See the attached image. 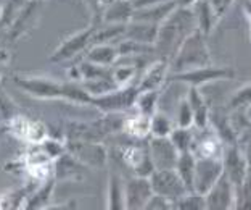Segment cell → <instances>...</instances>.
<instances>
[{
  "instance_id": "cell-26",
  "label": "cell",
  "mask_w": 251,
  "mask_h": 210,
  "mask_svg": "<svg viewBox=\"0 0 251 210\" xmlns=\"http://www.w3.org/2000/svg\"><path fill=\"white\" fill-rule=\"evenodd\" d=\"M106 207L113 210L124 209V180L118 173L110 175L108 181V199Z\"/></svg>"
},
{
  "instance_id": "cell-32",
  "label": "cell",
  "mask_w": 251,
  "mask_h": 210,
  "mask_svg": "<svg viewBox=\"0 0 251 210\" xmlns=\"http://www.w3.org/2000/svg\"><path fill=\"white\" fill-rule=\"evenodd\" d=\"M47 126L45 123L39 121V120H31L29 121V126H27V133H26V138L25 141L29 144H41L47 139Z\"/></svg>"
},
{
  "instance_id": "cell-1",
  "label": "cell",
  "mask_w": 251,
  "mask_h": 210,
  "mask_svg": "<svg viewBox=\"0 0 251 210\" xmlns=\"http://www.w3.org/2000/svg\"><path fill=\"white\" fill-rule=\"evenodd\" d=\"M13 83L23 92L42 100H68L73 104L90 105L92 95L77 81L58 83L47 76H13Z\"/></svg>"
},
{
  "instance_id": "cell-12",
  "label": "cell",
  "mask_w": 251,
  "mask_h": 210,
  "mask_svg": "<svg viewBox=\"0 0 251 210\" xmlns=\"http://www.w3.org/2000/svg\"><path fill=\"white\" fill-rule=\"evenodd\" d=\"M153 189L150 180L145 177H135L124 180V209L140 210L145 209V204L151 197Z\"/></svg>"
},
{
  "instance_id": "cell-18",
  "label": "cell",
  "mask_w": 251,
  "mask_h": 210,
  "mask_svg": "<svg viewBox=\"0 0 251 210\" xmlns=\"http://www.w3.org/2000/svg\"><path fill=\"white\" fill-rule=\"evenodd\" d=\"M177 7L176 0H168V2L150 5V7H142V8H134L132 20H140V21H148L153 25H161V23L173 13L174 8Z\"/></svg>"
},
{
  "instance_id": "cell-19",
  "label": "cell",
  "mask_w": 251,
  "mask_h": 210,
  "mask_svg": "<svg viewBox=\"0 0 251 210\" xmlns=\"http://www.w3.org/2000/svg\"><path fill=\"white\" fill-rule=\"evenodd\" d=\"M84 59L92 61L95 65L111 68L119 59V54H118L116 44H108V42L90 44L87 50L84 52Z\"/></svg>"
},
{
  "instance_id": "cell-29",
  "label": "cell",
  "mask_w": 251,
  "mask_h": 210,
  "mask_svg": "<svg viewBox=\"0 0 251 210\" xmlns=\"http://www.w3.org/2000/svg\"><path fill=\"white\" fill-rule=\"evenodd\" d=\"M171 143L177 149V152H192V144H193V126L192 128H180L176 126L173 133L169 134Z\"/></svg>"
},
{
  "instance_id": "cell-16",
  "label": "cell",
  "mask_w": 251,
  "mask_h": 210,
  "mask_svg": "<svg viewBox=\"0 0 251 210\" xmlns=\"http://www.w3.org/2000/svg\"><path fill=\"white\" fill-rule=\"evenodd\" d=\"M132 0H108L101 10V23L108 25H126L132 20ZM100 23V25H101Z\"/></svg>"
},
{
  "instance_id": "cell-33",
  "label": "cell",
  "mask_w": 251,
  "mask_h": 210,
  "mask_svg": "<svg viewBox=\"0 0 251 210\" xmlns=\"http://www.w3.org/2000/svg\"><path fill=\"white\" fill-rule=\"evenodd\" d=\"M145 209L147 210H171V209H174V204H173V201L166 199V197L153 192L151 197L145 204Z\"/></svg>"
},
{
  "instance_id": "cell-6",
  "label": "cell",
  "mask_w": 251,
  "mask_h": 210,
  "mask_svg": "<svg viewBox=\"0 0 251 210\" xmlns=\"http://www.w3.org/2000/svg\"><path fill=\"white\" fill-rule=\"evenodd\" d=\"M150 184L155 194H159L166 199L173 201V204L185 194L187 188L184 181L180 180L179 173L176 172V168H163V170H155L150 175Z\"/></svg>"
},
{
  "instance_id": "cell-3",
  "label": "cell",
  "mask_w": 251,
  "mask_h": 210,
  "mask_svg": "<svg viewBox=\"0 0 251 210\" xmlns=\"http://www.w3.org/2000/svg\"><path fill=\"white\" fill-rule=\"evenodd\" d=\"M206 39L208 37L198 30H193L188 34L179 45L177 52L169 60V73L190 71L213 65V57Z\"/></svg>"
},
{
  "instance_id": "cell-11",
  "label": "cell",
  "mask_w": 251,
  "mask_h": 210,
  "mask_svg": "<svg viewBox=\"0 0 251 210\" xmlns=\"http://www.w3.org/2000/svg\"><path fill=\"white\" fill-rule=\"evenodd\" d=\"M68 152L77 158L82 165L87 167H99L101 168L108 160L106 149L97 141H74V143H66Z\"/></svg>"
},
{
  "instance_id": "cell-8",
  "label": "cell",
  "mask_w": 251,
  "mask_h": 210,
  "mask_svg": "<svg viewBox=\"0 0 251 210\" xmlns=\"http://www.w3.org/2000/svg\"><path fill=\"white\" fill-rule=\"evenodd\" d=\"M92 32H94V25H90L87 28H84V30L68 36L65 41L55 49V52L52 54V57H50V61H53V63H61V61L74 60L76 57L84 54L90 45Z\"/></svg>"
},
{
  "instance_id": "cell-24",
  "label": "cell",
  "mask_w": 251,
  "mask_h": 210,
  "mask_svg": "<svg viewBox=\"0 0 251 210\" xmlns=\"http://www.w3.org/2000/svg\"><path fill=\"white\" fill-rule=\"evenodd\" d=\"M195 162L197 157L193 152H180L177 163H176V172L179 173L180 180L184 181L187 191H193V175H195Z\"/></svg>"
},
{
  "instance_id": "cell-5",
  "label": "cell",
  "mask_w": 251,
  "mask_h": 210,
  "mask_svg": "<svg viewBox=\"0 0 251 210\" xmlns=\"http://www.w3.org/2000/svg\"><path fill=\"white\" fill-rule=\"evenodd\" d=\"M137 94H139V88L137 83H132L127 86H119L103 95L92 97L90 105L103 113H123L134 107Z\"/></svg>"
},
{
  "instance_id": "cell-25",
  "label": "cell",
  "mask_w": 251,
  "mask_h": 210,
  "mask_svg": "<svg viewBox=\"0 0 251 210\" xmlns=\"http://www.w3.org/2000/svg\"><path fill=\"white\" fill-rule=\"evenodd\" d=\"M53 186H55L53 177H50L49 180L42 181L41 186H39V188L34 191L29 197H27L23 207H25V209H42V207H47L50 197H52Z\"/></svg>"
},
{
  "instance_id": "cell-15",
  "label": "cell",
  "mask_w": 251,
  "mask_h": 210,
  "mask_svg": "<svg viewBox=\"0 0 251 210\" xmlns=\"http://www.w3.org/2000/svg\"><path fill=\"white\" fill-rule=\"evenodd\" d=\"M148 150H150L151 162L155 165V170H163V168H174L177 163L179 152L171 143L169 136L168 138H148Z\"/></svg>"
},
{
  "instance_id": "cell-38",
  "label": "cell",
  "mask_w": 251,
  "mask_h": 210,
  "mask_svg": "<svg viewBox=\"0 0 251 210\" xmlns=\"http://www.w3.org/2000/svg\"><path fill=\"white\" fill-rule=\"evenodd\" d=\"M195 2H197V0H176L177 7H192Z\"/></svg>"
},
{
  "instance_id": "cell-23",
  "label": "cell",
  "mask_w": 251,
  "mask_h": 210,
  "mask_svg": "<svg viewBox=\"0 0 251 210\" xmlns=\"http://www.w3.org/2000/svg\"><path fill=\"white\" fill-rule=\"evenodd\" d=\"M159 99H161V89L139 90L132 109L140 115L151 117L159 109Z\"/></svg>"
},
{
  "instance_id": "cell-10",
  "label": "cell",
  "mask_w": 251,
  "mask_h": 210,
  "mask_svg": "<svg viewBox=\"0 0 251 210\" xmlns=\"http://www.w3.org/2000/svg\"><path fill=\"white\" fill-rule=\"evenodd\" d=\"M235 199H237V188L224 173H222L221 178L213 184V188L204 194L206 210L235 209Z\"/></svg>"
},
{
  "instance_id": "cell-2",
  "label": "cell",
  "mask_w": 251,
  "mask_h": 210,
  "mask_svg": "<svg viewBox=\"0 0 251 210\" xmlns=\"http://www.w3.org/2000/svg\"><path fill=\"white\" fill-rule=\"evenodd\" d=\"M197 30V21L190 7H176L161 25L158 26L155 41V55L159 59L171 60L177 52L182 41Z\"/></svg>"
},
{
  "instance_id": "cell-27",
  "label": "cell",
  "mask_w": 251,
  "mask_h": 210,
  "mask_svg": "<svg viewBox=\"0 0 251 210\" xmlns=\"http://www.w3.org/2000/svg\"><path fill=\"white\" fill-rule=\"evenodd\" d=\"M174 128L176 123L173 118L159 109L150 117V136L153 138H168Z\"/></svg>"
},
{
  "instance_id": "cell-34",
  "label": "cell",
  "mask_w": 251,
  "mask_h": 210,
  "mask_svg": "<svg viewBox=\"0 0 251 210\" xmlns=\"http://www.w3.org/2000/svg\"><path fill=\"white\" fill-rule=\"evenodd\" d=\"M208 3L211 5V8H213L216 16L221 20V18H224L227 11L230 10L233 0H208Z\"/></svg>"
},
{
  "instance_id": "cell-35",
  "label": "cell",
  "mask_w": 251,
  "mask_h": 210,
  "mask_svg": "<svg viewBox=\"0 0 251 210\" xmlns=\"http://www.w3.org/2000/svg\"><path fill=\"white\" fill-rule=\"evenodd\" d=\"M237 144L240 146L242 154L245 157V162H247L248 168H251V138L245 139V141H240V143H237Z\"/></svg>"
},
{
  "instance_id": "cell-20",
  "label": "cell",
  "mask_w": 251,
  "mask_h": 210,
  "mask_svg": "<svg viewBox=\"0 0 251 210\" xmlns=\"http://www.w3.org/2000/svg\"><path fill=\"white\" fill-rule=\"evenodd\" d=\"M192 11H193V16H195V21H197V30L201 31L204 36H209L213 30L218 25L219 18L216 16V13L211 8V5L208 3V0H197L195 3L192 5Z\"/></svg>"
},
{
  "instance_id": "cell-36",
  "label": "cell",
  "mask_w": 251,
  "mask_h": 210,
  "mask_svg": "<svg viewBox=\"0 0 251 210\" xmlns=\"http://www.w3.org/2000/svg\"><path fill=\"white\" fill-rule=\"evenodd\" d=\"M168 2V0H132L134 8H142V7H150V5H156V3H163Z\"/></svg>"
},
{
  "instance_id": "cell-22",
  "label": "cell",
  "mask_w": 251,
  "mask_h": 210,
  "mask_svg": "<svg viewBox=\"0 0 251 210\" xmlns=\"http://www.w3.org/2000/svg\"><path fill=\"white\" fill-rule=\"evenodd\" d=\"M55 162V173H56V180H77L82 177V168L84 167L77 158H74L70 152L63 154L58 157Z\"/></svg>"
},
{
  "instance_id": "cell-31",
  "label": "cell",
  "mask_w": 251,
  "mask_h": 210,
  "mask_svg": "<svg viewBox=\"0 0 251 210\" xmlns=\"http://www.w3.org/2000/svg\"><path fill=\"white\" fill-rule=\"evenodd\" d=\"M176 126L180 128H192L193 126V109L187 97H182L177 104V110H176Z\"/></svg>"
},
{
  "instance_id": "cell-17",
  "label": "cell",
  "mask_w": 251,
  "mask_h": 210,
  "mask_svg": "<svg viewBox=\"0 0 251 210\" xmlns=\"http://www.w3.org/2000/svg\"><path fill=\"white\" fill-rule=\"evenodd\" d=\"M156 36H158V25H153V23L148 21H140V20H130L124 28L123 37L155 47Z\"/></svg>"
},
{
  "instance_id": "cell-21",
  "label": "cell",
  "mask_w": 251,
  "mask_h": 210,
  "mask_svg": "<svg viewBox=\"0 0 251 210\" xmlns=\"http://www.w3.org/2000/svg\"><path fill=\"white\" fill-rule=\"evenodd\" d=\"M121 131L134 141H144L150 138V117L135 112L132 117H124Z\"/></svg>"
},
{
  "instance_id": "cell-30",
  "label": "cell",
  "mask_w": 251,
  "mask_h": 210,
  "mask_svg": "<svg viewBox=\"0 0 251 210\" xmlns=\"http://www.w3.org/2000/svg\"><path fill=\"white\" fill-rule=\"evenodd\" d=\"M174 209H177V210H204L206 209V201H204L203 194H198L195 191H188L174 202Z\"/></svg>"
},
{
  "instance_id": "cell-9",
  "label": "cell",
  "mask_w": 251,
  "mask_h": 210,
  "mask_svg": "<svg viewBox=\"0 0 251 210\" xmlns=\"http://www.w3.org/2000/svg\"><path fill=\"white\" fill-rule=\"evenodd\" d=\"M224 173L221 158L213 157H197L195 175H193V191L198 194H206L213 184Z\"/></svg>"
},
{
  "instance_id": "cell-7",
  "label": "cell",
  "mask_w": 251,
  "mask_h": 210,
  "mask_svg": "<svg viewBox=\"0 0 251 210\" xmlns=\"http://www.w3.org/2000/svg\"><path fill=\"white\" fill-rule=\"evenodd\" d=\"M121 158L124 165L132 170L135 177L150 178V175L155 172V165L151 162L147 139L137 141L135 144L126 146L121 152Z\"/></svg>"
},
{
  "instance_id": "cell-4",
  "label": "cell",
  "mask_w": 251,
  "mask_h": 210,
  "mask_svg": "<svg viewBox=\"0 0 251 210\" xmlns=\"http://www.w3.org/2000/svg\"><path fill=\"white\" fill-rule=\"evenodd\" d=\"M235 76V70H232L229 66H204L197 68V70L190 71H180V73H169L168 83H180L187 84V86H197L203 88L206 84L216 83V81H226V79H233Z\"/></svg>"
},
{
  "instance_id": "cell-14",
  "label": "cell",
  "mask_w": 251,
  "mask_h": 210,
  "mask_svg": "<svg viewBox=\"0 0 251 210\" xmlns=\"http://www.w3.org/2000/svg\"><path fill=\"white\" fill-rule=\"evenodd\" d=\"M169 75V60L166 59H153L148 63L137 79V88L139 90L147 89H163L164 84L168 83Z\"/></svg>"
},
{
  "instance_id": "cell-39",
  "label": "cell",
  "mask_w": 251,
  "mask_h": 210,
  "mask_svg": "<svg viewBox=\"0 0 251 210\" xmlns=\"http://www.w3.org/2000/svg\"><path fill=\"white\" fill-rule=\"evenodd\" d=\"M0 20H2V7H0Z\"/></svg>"
},
{
  "instance_id": "cell-37",
  "label": "cell",
  "mask_w": 251,
  "mask_h": 210,
  "mask_svg": "<svg viewBox=\"0 0 251 210\" xmlns=\"http://www.w3.org/2000/svg\"><path fill=\"white\" fill-rule=\"evenodd\" d=\"M248 138H251V120L248 121L247 128H245V131L240 134V138H238L237 143H240V141H245V139H248Z\"/></svg>"
},
{
  "instance_id": "cell-13",
  "label": "cell",
  "mask_w": 251,
  "mask_h": 210,
  "mask_svg": "<svg viewBox=\"0 0 251 210\" xmlns=\"http://www.w3.org/2000/svg\"><path fill=\"white\" fill-rule=\"evenodd\" d=\"M221 160H222V168H224V175L232 181L235 188H238L248 173V165L245 162L240 146L238 144L224 146V152H222Z\"/></svg>"
},
{
  "instance_id": "cell-28",
  "label": "cell",
  "mask_w": 251,
  "mask_h": 210,
  "mask_svg": "<svg viewBox=\"0 0 251 210\" xmlns=\"http://www.w3.org/2000/svg\"><path fill=\"white\" fill-rule=\"evenodd\" d=\"M251 107V83L243 84L242 88H238L235 92L230 95V99L227 100V110H243L247 112Z\"/></svg>"
}]
</instances>
